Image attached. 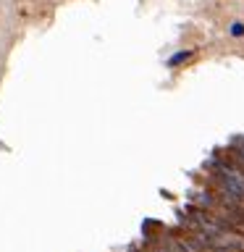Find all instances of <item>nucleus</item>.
<instances>
[{
  "mask_svg": "<svg viewBox=\"0 0 244 252\" xmlns=\"http://www.w3.org/2000/svg\"><path fill=\"white\" fill-rule=\"evenodd\" d=\"M192 55H194L192 50H179V53H173L171 58H168V66L176 68V66H181V63H186L189 58H192Z\"/></svg>",
  "mask_w": 244,
  "mask_h": 252,
  "instance_id": "f257e3e1",
  "label": "nucleus"
},
{
  "mask_svg": "<svg viewBox=\"0 0 244 252\" xmlns=\"http://www.w3.org/2000/svg\"><path fill=\"white\" fill-rule=\"evenodd\" d=\"M228 34H231V37H244V24L242 21H234L231 27H228Z\"/></svg>",
  "mask_w": 244,
  "mask_h": 252,
  "instance_id": "f03ea898",
  "label": "nucleus"
}]
</instances>
